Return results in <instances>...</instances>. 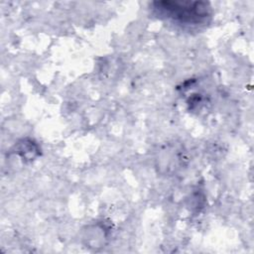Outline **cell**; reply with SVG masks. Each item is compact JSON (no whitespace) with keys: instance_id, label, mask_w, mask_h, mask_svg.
<instances>
[{"instance_id":"6da1fadb","label":"cell","mask_w":254,"mask_h":254,"mask_svg":"<svg viewBox=\"0 0 254 254\" xmlns=\"http://www.w3.org/2000/svg\"><path fill=\"white\" fill-rule=\"evenodd\" d=\"M155 9L167 18L184 24L201 23L209 16L208 6L204 2L164 1L155 3Z\"/></svg>"}]
</instances>
